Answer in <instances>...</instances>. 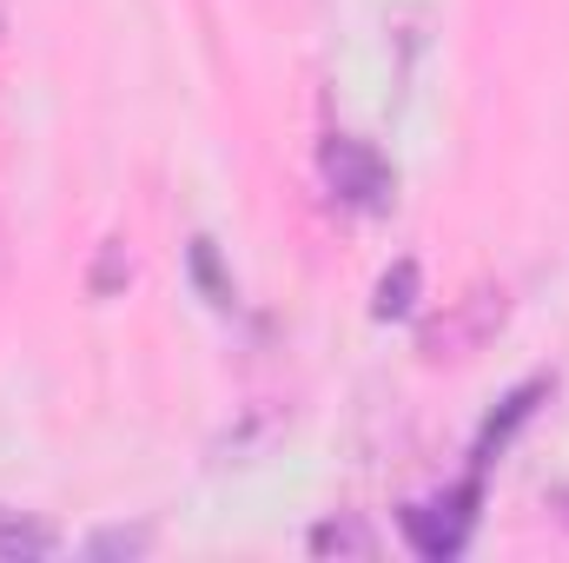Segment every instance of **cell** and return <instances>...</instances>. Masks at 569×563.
Returning a JSON list of instances; mask_svg holds the SVG:
<instances>
[{
    "instance_id": "obj_1",
    "label": "cell",
    "mask_w": 569,
    "mask_h": 563,
    "mask_svg": "<svg viewBox=\"0 0 569 563\" xmlns=\"http://www.w3.org/2000/svg\"><path fill=\"white\" fill-rule=\"evenodd\" d=\"M398 524H405V537H411L418 557H430V563L457 557L470 544V524H477V484H457V491H443L430 504H411Z\"/></svg>"
},
{
    "instance_id": "obj_2",
    "label": "cell",
    "mask_w": 569,
    "mask_h": 563,
    "mask_svg": "<svg viewBox=\"0 0 569 563\" xmlns=\"http://www.w3.org/2000/svg\"><path fill=\"white\" fill-rule=\"evenodd\" d=\"M325 186L345 206H358V213H385L391 206V166L378 159V146L351 140V134L325 140Z\"/></svg>"
},
{
    "instance_id": "obj_3",
    "label": "cell",
    "mask_w": 569,
    "mask_h": 563,
    "mask_svg": "<svg viewBox=\"0 0 569 563\" xmlns=\"http://www.w3.org/2000/svg\"><path fill=\"white\" fill-rule=\"evenodd\" d=\"M53 551V524H40V517H20V511H7L0 504V563H33Z\"/></svg>"
},
{
    "instance_id": "obj_4",
    "label": "cell",
    "mask_w": 569,
    "mask_h": 563,
    "mask_svg": "<svg viewBox=\"0 0 569 563\" xmlns=\"http://www.w3.org/2000/svg\"><path fill=\"white\" fill-rule=\"evenodd\" d=\"M537 398H543V385H523V392H510L503 418H490V431L477 437V464H490V457H497V451L510 444V431H517V424H523L530 412H537Z\"/></svg>"
},
{
    "instance_id": "obj_5",
    "label": "cell",
    "mask_w": 569,
    "mask_h": 563,
    "mask_svg": "<svg viewBox=\"0 0 569 563\" xmlns=\"http://www.w3.org/2000/svg\"><path fill=\"white\" fill-rule=\"evenodd\" d=\"M418 305V266L405 259L398 273H385V285H378V318H405Z\"/></svg>"
},
{
    "instance_id": "obj_6",
    "label": "cell",
    "mask_w": 569,
    "mask_h": 563,
    "mask_svg": "<svg viewBox=\"0 0 569 563\" xmlns=\"http://www.w3.org/2000/svg\"><path fill=\"white\" fill-rule=\"evenodd\" d=\"M311 544H318V551H358V557H371V531H365V524H325Z\"/></svg>"
},
{
    "instance_id": "obj_7",
    "label": "cell",
    "mask_w": 569,
    "mask_h": 563,
    "mask_svg": "<svg viewBox=\"0 0 569 563\" xmlns=\"http://www.w3.org/2000/svg\"><path fill=\"white\" fill-rule=\"evenodd\" d=\"M192 266H199V279H206V292H212V305H232V285L219 279V266H212V239L192 246Z\"/></svg>"
},
{
    "instance_id": "obj_8",
    "label": "cell",
    "mask_w": 569,
    "mask_h": 563,
    "mask_svg": "<svg viewBox=\"0 0 569 563\" xmlns=\"http://www.w3.org/2000/svg\"><path fill=\"white\" fill-rule=\"evenodd\" d=\"M87 551H93V557H120V551L133 557V551H146V531H107V537H93Z\"/></svg>"
}]
</instances>
